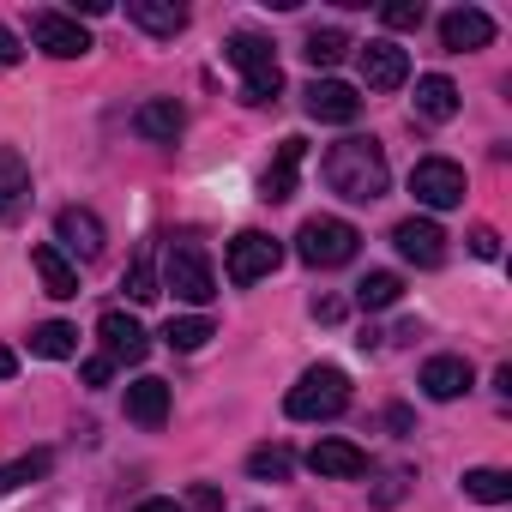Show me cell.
Masks as SVG:
<instances>
[{
    "instance_id": "obj_1",
    "label": "cell",
    "mask_w": 512,
    "mask_h": 512,
    "mask_svg": "<svg viewBox=\"0 0 512 512\" xmlns=\"http://www.w3.org/2000/svg\"><path fill=\"white\" fill-rule=\"evenodd\" d=\"M320 175H326V187L338 193V199H350V205H374L386 187H392V169H386V145L380 139H338L332 151H326V163H320Z\"/></svg>"
},
{
    "instance_id": "obj_2",
    "label": "cell",
    "mask_w": 512,
    "mask_h": 512,
    "mask_svg": "<svg viewBox=\"0 0 512 512\" xmlns=\"http://www.w3.org/2000/svg\"><path fill=\"white\" fill-rule=\"evenodd\" d=\"M223 61L241 73V97H247V103H278L284 73H278V43H272V37L235 31V37L223 43Z\"/></svg>"
},
{
    "instance_id": "obj_3",
    "label": "cell",
    "mask_w": 512,
    "mask_h": 512,
    "mask_svg": "<svg viewBox=\"0 0 512 512\" xmlns=\"http://www.w3.org/2000/svg\"><path fill=\"white\" fill-rule=\"evenodd\" d=\"M284 410H290L296 422H332V416H344V410H350V374H344V368H332V362L308 368V374L290 386Z\"/></svg>"
},
{
    "instance_id": "obj_4",
    "label": "cell",
    "mask_w": 512,
    "mask_h": 512,
    "mask_svg": "<svg viewBox=\"0 0 512 512\" xmlns=\"http://www.w3.org/2000/svg\"><path fill=\"white\" fill-rule=\"evenodd\" d=\"M356 247H362V235H356V223H344V217H308V223L296 229V260L314 266V272L350 266Z\"/></svg>"
},
{
    "instance_id": "obj_5",
    "label": "cell",
    "mask_w": 512,
    "mask_h": 512,
    "mask_svg": "<svg viewBox=\"0 0 512 512\" xmlns=\"http://www.w3.org/2000/svg\"><path fill=\"white\" fill-rule=\"evenodd\" d=\"M163 290H175V302H187V308H205L217 296L211 260H205V247L193 235H175L169 241V253H163Z\"/></svg>"
},
{
    "instance_id": "obj_6",
    "label": "cell",
    "mask_w": 512,
    "mask_h": 512,
    "mask_svg": "<svg viewBox=\"0 0 512 512\" xmlns=\"http://www.w3.org/2000/svg\"><path fill=\"white\" fill-rule=\"evenodd\" d=\"M284 266V241L278 235H266V229H241L235 241H229V260H223V272H229V284H260V278H272Z\"/></svg>"
},
{
    "instance_id": "obj_7",
    "label": "cell",
    "mask_w": 512,
    "mask_h": 512,
    "mask_svg": "<svg viewBox=\"0 0 512 512\" xmlns=\"http://www.w3.org/2000/svg\"><path fill=\"white\" fill-rule=\"evenodd\" d=\"M410 193H416V205H428V211H452V205H464V169H458L452 157H422V163L410 169Z\"/></svg>"
},
{
    "instance_id": "obj_8",
    "label": "cell",
    "mask_w": 512,
    "mask_h": 512,
    "mask_svg": "<svg viewBox=\"0 0 512 512\" xmlns=\"http://www.w3.org/2000/svg\"><path fill=\"white\" fill-rule=\"evenodd\" d=\"M31 43L43 49V55H55V61H79V55H91V37H85V25L79 19H67V13H31Z\"/></svg>"
},
{
    "instance_id": "obj_9",
    "label": "cell",
    "mask_w": 512,
    "mask_h": 512,
    "mask_svg": "<svg viewBox=\"0 0 512 512\" xmlns=\"http://www.w3.org/2000/svg\"><path fill=\"white\" fill-rule=\"evenodd\" d=\"M392 247H398V260L434 272V266L446 260V229H440L434 217H404V223L392 229Z\"/></svg>"
},
{
    "instance_id": "obj_10",
    "label": "cell",
    "mask_w": 512,
    "mask_h": 512,
    "mask_svg": "<svg viewBox=\"0 0 512 512\" xmlns=\"http://www.w3.org/2000/svg\"><path fill=\"white\" fill-rule=\"evenodd\" d=\"M302 109H308L314 121H326V127H350V121L362 115V97H356L344 79H314V85L302 91Z\"/></svg>"
},
{
    "instance_id": "obj_11",
    "label": "cell",
    "mask_w": 512,
    "mask_h": 512,
    "mask_svg": "<svg viewBox=\"0 0 512 512\" xmlns=\"http://www.w3.org/2000/svg\"><path fill=\"white\" fill-rule=\"evenodd\" d=\"M97 338H103V356L109 362H145V350H151V338H145V326L133 320V314H121V308H109L103 320H97Z\"/></svg>"
},
{
    "instance_id": "obj_12",
    "label": "cell",
    "mask_w": 512,
    "mask_h": 512,
    "mask_svg": "<svg viewBox=\"0 0 512 512\" xmlns=\"http://www.w3.org/2000/svg\"><path fill=\"white\" fill-rule=\"evenodd\" d=\"M55 241H61V253H73V260H97L103 253V217L85 211V205H67L55 217Z\"/></svg>"
},
{
    "instance_id": "obj_13",
    "label": "cell",
    "mask_w": 512,
    "mask_h": 512,
    "mask_svg": "<svg viewBox=\"0 0 512 512\" xmlns=\"http://www.w3.org/2000/svg\"><path fill=\"white\" fill-rule=\"evenodd\" d=\"M440 43H446V55L488 49V43H494V19H488L482 7H452V13L440 19Z\"/></svg>"
},
{
    "instance_id": "obj_14",
    "label": "cell",
    "mask_w": 512,
    "mask_h": 512,
    "mask_svg": "<svg viewBox=\"0 0 512 512\" xmlns=\"http://www.w3.org/2000/svg\"><path fill=\"white\" fill-rule=\"evenodd\" d=\"M356 61H362V79H368V91H398L404 79H410V55L398 49V43H362L356 49Z\"/></svg>"
},
{
    "instance_id": "obj_15",
    "label": "cell",
    "mask_w": 512,
    "mask_h": 512,
    "mask_svg": "<svg viewBox=\"0 0 512 512\" xmlns=\"http://www.w3.org/2000/svg\"><path fill=\"white\" fill-rule=\"evenodd\" d=\"M302 157H308V139H296V133H290V139L278 145V157L266 163V175H260V199H266V205H284V199L296 193V175H302Z\"/></svg>"
},
{
    "instance_id": "obj_16",
    "label": "cell",
    "mask_w": 512,
    "mask_h": 512,
    "mask_svg": "<svg viewBox=\"0 0 512 512\" xmlns=\"http://www.w3.org/2000/svg\"><path fill=\"white\" fill-rule=\"evenodd\" d=\"M31 272L43 278V290H49L55 302H73V296H79V266L67 260L55 241H37V247H31Z\"/></svg>"
},
{
    "instance_id": "obj_17",
    "label": "cell",
    "mask_w": 512,
    "mask_h": 512,
    "mask_svg": "<svg viewBox=\"0 0 512 512\" xmlns=\"http://www.w3.org/2000/svg\"><path fill=\"white\" fill-rule=\"evenodd\" d=\"M181 127H187V109H181L175 97H151V103H139V109H133V133H139V139H151V145H175V139H181Z\"/></svg>"
},
{
    "instance_id": "obj_18",
    "label": "cell",
    "mask_w": 512,
    "mask_h": 512,
    "mask_svg": "<svg viewBox=\"0 0 512 512\" xmlns=\"http://www.w3.org/2000/svg\"><path fill=\"white\" fill-rule=\"evenodd\" d=\"M25 205H31V163L13 145H0V223H13Z\"/></svg>"
},
{
    "instance_id": "obj_19",
    "label": "cell",
    "mask_w": 512,
    "mask_h": 512,
    "mask_svg": "<svg viewBox=\"0 0 512 512\" xmlns=\"http://www.w3.org/2000/svg\"><path fill=\"white\" fill-rule=\"evenodd\" d=\"M422 392H428L434 404L464 398V392H470V362H464V356H428V362H422Z\"/></svg>"
},
{
    "instance_id": "obj_20",
    "label": "cell",
    "mask_w": 512,
    "mask_h": 512,
    "mask_svg": "<svg viewBox=\"0 0 512 512\" xmlns=\"http://www.w3.org/2000/svg\"><path fill=\"white\" fill-rule=\"evenodd\" d=\"M308 470H314V476H332V482H356V476L368 470V452L350 446V440H320V446L308 452Z\"/></svg>"
},
{
    "instance_id": "obj_21",
    "label": "cell",
    "mask_w": 512,
    "mask_h": 512,
    "mask_svg": "<svg viewBox=\"0 0 512 512\" xmlns=\"http://www.w3.org/2000/svg\"><path fill=\"white\" fill-rule=\"evenodd\" d=\"M127 416L139 422V428H163L169 422V380H133L127 386Z\"/></svg>"
},
{
    "instance_id": "obj_22",
    "label": "cell",
    "mask_w": 512,
    "mask_h": 512,
    "mask_svg": "<svg viewBox=\"0 0 512 512\" xmlns=\"http://www.w3.org/2000/svg\"><path fill=\"white\" fill-rule=\"evenodd\" d=\"M127 19L151 37H181L187 31V7H175V0H127Z\"/></svg>"
},
{
    "instance_id": "obj_23",
    "label": "cell",
    "mask_w": 512,
    "mask_h": 512,
    "mask_svg": "<svg viewBox=\"0 0 512 512\" xmlns=\"http://www.w3.org/2000/svg\"><path fill=\"white\" fill-rule=\"evenodd\" d=\"M416 115H422V121H452V115H458V85H452L446 73L416 79Z\"/></svg>"
},
{
    "instance_id": "obj_24",
    "label": "cell",
    "mask_w": 512,
    "mask_h": 512,
    "mask_svg": "<svg viewBox=\"0 0 512 512\" xmlns=\"http://www.w3.org/2000/svg\"><path fill=\"white\" fill-rule=\"evenodd\" d=\"M350 49H356V43H350L338 25H326V31L314 25V31H308V43H302V61H308V67H338Z\"/></svg>"
},
{
    "instance_id": "obj_25",
    "label": "cell",
    "mask_w": 512,
    "mask_h": 512,
    "mask_svg": "<svg viewBox=\"0 0 512 512\" xmlns=\"http://www.w3.org/2000/svg\"><path fill=\"white\" fill-rule=\"evenodd\" d=\"M290 470H296V452L290 446H253L247 452V476L253 482H290Z\"/></svg>"
},
{
    "instance_id": "obj_26",
    "label": "cell",
    "mask_w": 512,
    "mask_h": 512,
    "mask_svg": "<svg viewBox=\"0 0 512 512\" xmlns=\"http://www.w3.org/2000/svg\"><path fill=\"white\" fill-rule=\"evenodd\" d=\"M211 338H217V326H211L205 314H175V320L163 326V344H169V350H205Z\"/></svg>"
},
{
    "instance_id": "obj_27",
    "label": "cell",
    "mask_w": 512,
    "mask_h": 512,
    "mask_svg": "<svg viewBox=\"0 0 512 512\" xmlns=\"http://www.w3.org/2000/svg\"><path fill=\"white\" fill-rule=\"evenodd\" d=\"M31 350H37L43 362H67V356H79V332H73L67 320H49V326L31 332Z\"/></svg>"
},
{
    "instance_id": "obj_28",
    "label": "cell",
    "mask_w": 512,
    "mask_h": 512,
    "mask_svg": "<svg viewBox=\"0 0 512 512\" xmlns=\"http://www.w3.org/2000/svg\"><path fill=\"white\" fill-rule=\"evenodd\" d=\"M55 470V452L43 446V452H25V458H13V464H0V494H13V488H25V482H43Z\"/></svg>"
},
{
    "instance_id": "obj_29",
    "label": "cell",
    "mask_w": 512,
    "mask_h": 512,
    "mask_svg": "<svg viewBox=\"0 0 512 512\" xmlns=\"http://www.w3.org/2000/svg\"><path fill=\"white\" fill-rule=\"evenodd\" d=\"M398 296H404V278H398V272H368V278L356 284V308H368V314L392 308Z\"/></svg>"
},
{
    "instance_id": "obj_30",
    "label": "cell",
    "mask_w": 512,
    "mask_h": 512,
    "mask_svg": "<svg viewBox=\"0 0 512 512\" xmlns=\"http://www.w3.org/2000/svg\"><path fill=\"white\" fill-rule=\"evenodd\" d=\"M464 494L482 500V506H506L512 500V476L506 470H488V464L482 470H464Z\"/></svg>"
},
{
    "instance_id": "obj_31",
    "label": "cell",
    "mask_w": 512,
    "mask_h": 512,
    "mask_svg": "<svg viewBox=\"0 0 512 512\" xmlns=\"http://www.w3.org/2000/svg\"><path fill=\"white\" fill-rule=\"evenodd\" d=\"M121 290L133 296V302H157L163 290H157V272H151V253H139V260L127 266V278H121Z\"/></svg>"
},
{
    "instance_id": "obj_32",
    "label": "cell",
    "mask_w": 512,
    "mask_h": 512,
    "mask_svg": "<svg viewBox=\"0 0 512 512\" xmlns=\"http://www.w3.org/2000/svg\"><path fill=\"white\" fill-rule=\"evenodd\" d=\"M380 19H386L392 31H416V25H422V0H392V7H380Z\"/></svg>"
},
{
    "instance_id": "obj_33",
    "label": "cell",
    "mask_w": 512,
    "mask_h": 512,
    "mask_svg": "<svg viewBox=\"0 0 512 512\" xmlns=\"http://www.w3.org/2000/svg\"><path fill=\"white\" fill-rule=\"evenodd\" d=\"M404 488H410V470H386V476H380V488H374V506H398V500H404Z\"/></svg>"
},
{
    "instance_id": "obj_34",
    "label": "cell",
    "mask_w": 512,
    "mask_h": 512,
    "mask_svg": "<svg viewBox=\"0 0 512 512\" xmlns=\"http://www.w3.org/2000/svg\"><path fill=\"white\" fill-rule=\"evenodd\" d=\"M181 506H187V512H223V494H217V488H211V482H193V488H187V500H181Z\"/></svg>"
},
{
    "instance_id": "obj_35",
    "label": "cell",
    "mask_w": 512,
    "mask_h": 512,
    "mask_svg": "<svg viewBox=\"0 0 512 512\" xmlns=\"http://www.w3.org/2000/svg\"><path fill=\"white\" fill-rule=\"evenodd\" d=\"M470 253H476V260H500V235H494L488 223H476V229H470Z\"/></svg>"
},
{
    "instance_id": "obj_36",
    "label": "cell",
    "mask_w": 512,
    "mask_h": 512,
    "mask_svg": "<svg viewBox=\"0 0 512 512\" xmlns=\"http://www.w3.org/2000/svg\"><path fill=\"white\" fill-rule=\"evenodd\" d=\"M109 374H115L109 356H91V362H85V386H109Z\"/></svg>"
},
{
    "instance_id": "obj_37",
    "label": "cell",
    "mask_w": 512,
    "mask_h": 512,
    "mask_svg": "<svg viewBox=\"0 0 512 512\" xmlns=\"http://www.w3.org/2000/svg\"><path fill=\"white\" fill-rule=\"evenodd\" d=\"M19 55H25V49H19V37L0 25V67H19Z\"/></svg>"
},
{
    "instance_id": "obj_38",
    "label": "cell",
    "mask_w": 512,
    "mask_h": 512,
    "mask_svg": "<svg viewBox=\"0 0 512 512\" xmlns=\"http://www.w3.org/2000/svg\"><path fill=\"white\" fill-rule=\"evenodd\" d=\"M139 512H187L181 500H163V494H151V500H139Z\"/></svg>"
},
{
    "instance_id": "obj_39",
    "label": "cell",
    "mask_w": 512,
    "mask_h": 512,
    "mask_svg": "<svg viewBox=\"0 0 512 512\" xmlns=\"http://www.w3.org/2000/svg\"><path fill=\"white\" fill-rule=\"evenodd\" d=\"M338 314H344V308H338L332 296H314V320H338Z\"/></svg>"
},
{
    "instance_id": "obj_40",
    "label": "cell",
    "mask_w": 512,
    "mask_h": 512,
    "mask_svg": "<svg viewBox=\"0 0 512 512\" xmlns=\"http://www.w3.org/2000/svg\"><path fill=\"white\" fill-rule=\"evenodd\" d=\"M13 374H19V356H13L7 344H0V380H13Z\"/></svg>"
}]
</instances>
